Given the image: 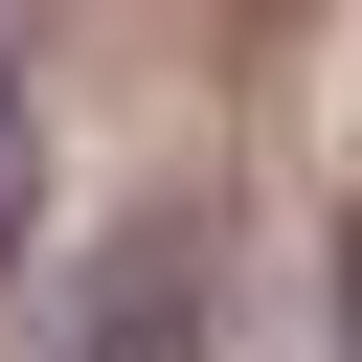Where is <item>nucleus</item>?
Returning <instances> with one entry per match:
<instances>
[{
	"label": "nucleus",
	"instance_id": "f257e3e1",
	"mask_svg": "<svg viewBox=\"0 0 362 362\" xmlns=\"http://www.w3.org/2000/svg\"><path fill=\"white\" fill-rule=\"evenodd\" d=\"M181 317H204V272H181V226H136V249H113V317H90V362H181Z\"/></svg>",
	"mask_w": 362,
	"mask_h": 362
},
{
	"label": "nucleus",
	"instance_id": "f03ea898",
	"mask_svg": "<svg viewBox=\"0 0 362 362\" xmlns=\"http://www.w3.org/2000/svg\"><path fill=\"white\" fill-rule=\"evenodd\" d=\"M45 226V181H23V68H0V249Z\"/></svg>",
	"mask_w": 362,
	"mask_h": 362
}]
</instances>
